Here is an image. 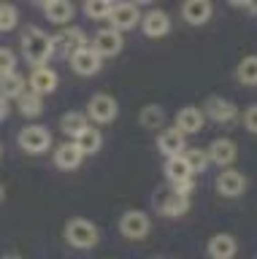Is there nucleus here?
<instances>
[{"instance_id": "obj_10", "label": "nucleus", "mask_w": 257, "mask_h": 259, "mask_svg": "<svg viewBox=\"0 0 257 259\" xmlns=\"http://www.w3.org/2000/svg\"><path fill=\"white\" fill-rule=\"evenodd\" d=\"M206 151H208V162H214V165H219L225 170H228L238 157V146L233 143L230 138H214Z\"/></svg>"}, {"instance_id": "obj_34", "label": "nucleus", "mask_w": 257, "mask_h": 259, "mask_svg": "<svg viewBox=\"0 0 257 259\" xmlns=\"http://www.w3.org/2000/svg\"><path fill=\"white\" fill-rule=\"evenodd\" d=\"M198 189V184H195V178H187V181H181V184H173V189L176 194H181V197H190V194H195Z\"/></svg>"}, {"instance_id": "obj_28", "label": "nucleus", "mask_w": 257, "mask_h": 259, "mask_svg": "<svg viewBox=\"0 0 257 259\" xmlns=\"http://www.w3.org/2000/svg\"><path fill=\"white\" fill-rule=\"evenodd\" d=\"M138 121H141V127H146V130H160L165 124V111L160 108V105H143L141 113H138Z\"/></svg>"}, {"instance_id": "obj_23", "label": "nucleus", "mask_w": 257, "mask_h": 259, "mask_svg": "<svg viewBox=\"0 0 257 259\" xmlns=\"http://www.w3.org/2000/svg\"><path fill=\"white\" fill-rule=\"evenodd\" d=\"M25 92H27V81L22 78L19 73L0 76V97H6V100H19Z\"/></svg>"}, {"instance_id": "obj_9", "label": "nucleus", "mask_w": 257, "mask_h": 259, "mask_svg": "<svg viewBox=\"0 0 257 259\" xmlns=\"http://www.w3.org/2000/svg\"><path fill=\"white\" fill-rule=\"evenodd\" d=\"M90 46L98 52L100 60H106V57H117L119 52H122L125 40H122V32L106 27V30H98V32H95V38H92Z\"/></svg>"}, {"instance_id": "obj_14", "label": "nucleus", "mask_w": 257, "mask_h": 259, "mask_svg": "<svg viewBox=\"0 0 257 259\" xmlns=\"http://www.w3.org/2000/svg\"><path fill=\"white\" fill-rule=\"evenodd\" d=\"M141 30L146 38H165L171 32V16L160 8H152L149 14L141 16Z\"/></svg>"}, {"instance_id": "obj_26", "label": "nucleus", "mask_w": 257, "mask_h": 259, "mask_svg": "<svg viewBox=\"0 0 257 259\" xmlns=\"http://www.w3.org/2000/svg\"><path fill=\"white\" fill-rule=\"evenodd\" d=\"M60 127H62V133L70 135V138L76 141V138L87 130V116H84L82 111H68L65 116L60 119Z\"/></svg>"}, {"instance_id": "obj_33", "label": "nucleus", "mask_w": 257, "mask_h": 259, "mask_svg": "<svg viewBox=\"0 0 257 259\" xmlns=\"http://www.w3.org/2000/svg\"><path fill=\"white\" fill-rule=\"evenodd\" d=\"M244 127L249 130V133L257 135V103L246 105V111H244Z\"/></svg>"}, {"instance_id": "obj_19", "label": "nucleus", "mask_w": 257, "mask_h": 259, "mask_svg": "<svg viewBox=\"0 0 257 259\" xmlns=\"http://www.w3.org/2000/svg\"><path fill=\"white\" fill-rule=\"evenodd\" d=\"M211 14H214V6L208 3V0H187V3L181 6V16H184V22L195 24V27L206 24L208 19H211Z\"/></svg>"}, {"instance_id": "obj_3", "label": "nucleus", "mask_w": 257, "mask_h": 259, "mask_svg": "<svg viewBox=\"0 0 257 259\" xmlns=\"http://www.w3.org/2000/svg\"><path fill=\"white\" fill-rule=\"evenodd\" d=\"M149 230H152V219L146 210L133 208V210H125L122 219H119V232L127 240H143L149 235Z\"/></svg>"}, {"instance_id": "obj_13", "label": "nucleus", "mask_w": 257, "mask_h": 259, "mask_svg": "<svg viewBox=\"0 0 257 259\" xmlns=\"http://www.w3.org/2000/svg\"><path fill=\"white\" fill-rule=\"evenodd\" d=\"M206 124V113L203 108H195V105H184V108L176 113V130L187 138V135H195L200 133Z\"/></svg>"}, {"instance_id": "obj_16", "label": "nucleus", "mask_w": 257, "mask_h": 259, "mask_svg": "<svg viewBox=\"0 0 257 259\" xmlns=\"http://www.w3.org/2000/svg\"><path fill=\"white\" fill-rule=\"evenodd\" d=\"M27 89L35 95H52L54 89H57V73H54L52 68H46V65H41V68H33V73H30L27 78Z\"/></svg>"}, {"instance_id": "obj_17", "label": "nucleus", "mask_w": 257, "mask_h": 259, "mask_svg": "<svg viewBox=\"0 0 257 259\" xmlns=\"http://www.w3.org/2000/svg\"><path fill=\"white\" fill-rule=\"evenodd\" d=\"M236 251H238V240L230 232H216L214 238H208L206 254L211 259H233Z\"/></svg>"}, {"instance_id": "obj_1", "label": "nucleus", "mask_w": 257, "mask_h": 259, "mask_svg": "<svg viewBox=\"0 0 257 259\" xmlns=\"http://www.w3.org/2000/svg\"><path fill=\"white\" fill-rule=\"evenodd\" d=\"M22 54L30 65L41 68L49 62V57L54 54V40L49 32H44L41 27H27L22 32Z\"/></svg>"}, {"instance_id": "obj_38", "label": "nucleus", "mask_w": 257, "mask_h": 259, "mask_svg": "<svg viewBox=\"0 0 257 259\" xmlns=\"http://www.w3.org/2000/svg\"><path fill=\"white\" fill-rule=\"evenodd\" d=\"M0 157H3V143H0Z\"/></svg>"}, {"instance_id": "obj_30", "label": "nucleus", "mask_w": 257, "mask_h": 259, "mask_svg": "<svg viewBox=\"0 0 257 259\" xmlns=\"http://www.w3.org/2000/svg\"><path fill=\"white\" fill-rule=\"evenodd\" d=\"M19 22V11L17 6H9V3H0V32H11Z\"/></svg>"}, {"instance_id": "obj_12", "label": "nucleus", "mask_w": 257, "mask_h": 259, "mask_svg": "<svg viewBox=\"0 0 257 259\" xmlns=\"http://www.w3.org/2000/svg\"><path fill=\"white\" fill-rule=\"evenodd\" d=\"M54 40V52H60V54H74L79 52L82 46H87V35H84V30H79V27H62L57 35H52Z\"/></svg>"}, {"instance_id": "obj_15", "label": "nucleus", "mask_w": 257, "mask_h": 259, "mask_svg": "<svg viewBox=\"0 0 257 259\" xmlns=\"http://www.w3.org/2000/svg\"><path fill=\"white\" fill-rule=\"evenodd\" d=\"M157 151L163 154L165 159H171V157H179V154L187 151V138H184L176 127L171 130H163V133L157 135Z\"/></svg>"}, {"instance_id": "obj_5", "label": "nucleus", "mask_w": 257, "mask_h": 259, "mask_svg": "<svg viewBox=\"0 0 257 259\" xmlns=\"http://www.w3.org/2000/svg\"><path fill=\"white\" fill-rule=\"evenodd\" d=\"M141 24V11L135 3H114L111 8V16H108V27L117 30V32H125V30H133Z\"/></svg>"}, {"instance_id": "obj_35", "label": "nucleus", "mask_w": 257, "mask_h": 259, "mask_svg": "<svg viewBox=\"0 0 257 259\" xmlns=\"http://www.w3.org/2000/svg\"><path fill=\"white\" fill-rule=\"evenodd\" d=\"M9 111H11V105H9V100H6V97H0V121H3L6 116H9Z\"/></svg>"}, {"instance_id": "obj_29", "label": "nucleus", "mask_w": 257, "mask_h": 259, "mask_svg": "<svg viewBox=\"0 0 257 259\" xmlns=\"http://www.w3.org/2000/svg\"><path fill=\"white\" fill-rule=\"evenodd\" d=\"M111 8H114V3H108V0H87L84 3V14L90 16V19H108L111 16Z\"/></svg>"}, {"instance_id": "obj_22", "label": "nucleus", "mask_w": 257, "mask_h": 259, "mask_svg": "<svg viewBox=\"0 0 257 259\" xmlns=\"http://www.w3.org/2000/svg\"><path fill=\"white\" fill-rule=\"evenodd\" d=\"M190 210V197H181V194H165L163 200H160V213L168 216V219H179Z\"/></svg>"}, {"instance_id": "obj_24", "label": "nucleus", "mask_w": 257, "mask_h": 259, "mask_svg": "<svg viewBox=\"0 0 257 259\" xmlns=\"http://www.w3.org/2000/svg\"><path fill=\"white\" fill-rule=\"evenodd\" d=\"M74 143L79 146V149H82L84 157H87V154H98L100 146H103V133H100V130L95 127V124H87V130L76 138Z\"/></svg>"}, {"instance_id": "obj_31", "label": "nucleus", "mask_w": 257, "mask_h": 259, "mask_svg": "<svg viewBox=\"0 0 257 259\" xmlns=\"http://www.w3.org/2000/svg\"><path fill=\"white\" fill-rule=\"evenodd\" d=\"M184 157H187L192 173H203V170L211 165V162H208V151L206 149H187V151H184Z\"/></svg>"}, {"instance_id": "obj_18", "label": "nucleus", "mask_w": 257, "mask_h": 259, "mask_svg": "<svg viewBox=\"0 0 257 259\" xmlns=\"http://www.w3.org/2000/svg\"><path fill=\"white\" fill-rule=\"evenodd\" d=\"M44 14L46 19L52 24H57V27H68V22L74 19L76 8L74 3H68V0H46L44 3Z\"/></svg>"}, {"instance_id": "obj_2", "label": "nucleus", "mask_w": 257, "mask_h": 259, "mask_svg": "<svg viewBox=\"0 0 257 259\" xmlns=\"http://www.w3.org/2000/svg\"><path fill=\"white\" fill-rule=\"evenodd\" d=\"M100 240V230L95 227V222L90 219H70L65 224V243L74 246L79 251H87V248H95Z\"/></svg>"}, {"instance_id": "obj_6", "label": "nucleus", "mask_w": 257, "mask_h": 259, "mask_svg": "<svg viewBox=\"0 0 257 259\" xmlns=\"http://www.w3.org/2000/svg\"><path fill=\"white\" fill-rule=\"evenodd\" d=\"M119 113V105L111 95H95L90 103H87V116H90L95 124H108V121H114Z\"/></svg>"}, {"instance_id": "obj_4", "label": "nucleus", "mask_w": 257, "mask_h": 259, "mask_svg": "<svg viewBox=\"0 0 257 259\" xmlns=\"http://www.w3.org/2000/svg\"><path fill=\"white\" fill-rule=\"evenodd\" d=\"M17 143L25 154H44V151H49V146H52V135H49V130L41 127V124H30L19 133Z\"/></svg>"}, {"instance_id": "obj_37", "label": "nucleus", "mask_w": 257, "mask_h": 259, "mask_svg": "<svg viewBox=\"0 0 257 259\" xmlns=\"http://www.w3.org/2000/svg\"><path fill=\"white\" fill-rule=\"evenodd\" d=\"M3 259H22V256H14V254H9V256H3Z\"/></svg>"}, {"instance_id": "obj_21", "label": "nucleus", "mask_w": 257, "mask_h": 259, "mask_svg": "<svg viewBox=\"0 0 257 259\" xmlns=\"http://www.w3.org/2000/svg\"><path fill=\"white\" fill-rule=\"evenodd\" d=\"M165 178L173 184H181V181H187V178H195V173H192V167H190V162L184 154H179V157H171V159H165Z\"/></svg>"}, {"instance_id": "obj_27", "label": "nucleus", "mask_w": 257, "mask_h": 259, "mask_svg": "<svg viewBox=\"0 0 257 259\" xmlns=\"http://www.w3.org/2000/svg\"><path fill=\"white\" fill-rule=\"evenodd\" d=\"M236 78L244 87H257V54H249L238 62L236 68Z\"/></svg>"}, {"instance_id": "obj_11", "label": "nucleus", "mask_w": 257, "mask_h": 259, "mask_svg": "<svg viewBox=\"0 0 257 259\" xmlns=\"http://www.w3.org/2000/svg\"><path fill=\"white\" fill-rule=\"evenodd\" d=\"M203 113L211 121H216V124H228V121L238 116V105L228 100V97H208L203 105Z\"/></svg>"}, {"instance_id": "obj_20", "label": "nucleus", "mask_w": 257, "mask_h": 259, "mask_svg": "<svg viewBox=\"0 0 257 259\" xmlns=\"http://www.w3.org/2000/svg\"><path fill=\"white\" fill-rule=\"evenodd\" d=\"M82 159H84V154L74 141L60 143L57 149H54V165H57L60 170H76L79 165H82Z\"/></svg>"}, {"instance_id": "obj_25", "label": "nucleus", "mask_w": 257, "mask_h": 259, "mask_svg": "<svg viewBox=\"0 0 257 259\" xmlns=\"http://www.w3.org/2000/svg\"><path fill=\"white\" fill-rule=\"evenodd\" d=\"M17 111L22 113V116H27V119H35V116H41V111H44V97L41 95H35V92H27L17 100Z\"/></svg>"}, {"instance_id": "obj_36", "label": "nucleus", "mask_w": 257, "mask_h": 259, "mask_svg": "<svg viewBox=\"0 0 257 259\" xmlns=\"http://www.w3.org/2000/svg\"><path fill=\"white\" fill-rule=\"evenodd\" d=\"M3 197H6V186L0 184V202H3Z\"/></svg>"}, {"instance_id": "obj_8", "label": "nucleus", "mask_w": 257, "mask_h": 259, "mask_svg": "<svg viewBox=\"0 0 257 259\" xmlns=\"http://www.w3.org/2000/svg\"><path fill=\"white\" fill-rule=\"evenodd\" d=\"M214 186H216V192H219L222 197L236 200V197H241V194L246 192V176L238 173V170H233V167H228V170H222V173L216 176Z\"/></svg>"}, {"instance_id": "obj_32", "label": "nucleus", "mask_w": 257, "mask_h": 259, "mask_svg": "<svg viewBox=\"0 0 257 259\" xmlns=\"http://www.w3.org/2000/svg\"><path fill=\"white\" fill-rule=\"evenodd\" d=\"M11 73H17V54L3 46L0 49V76H11Z\"/></svg>"}, {"instance_id": "obj_7", "label": "nucleus", "mask_w": 257, "mask_h": 259, "mask_svg": "<svg viewBox=\"0 0 257 259\" xmlns=\"http://www.w3.org/2000/svg\"><path fill=\"white\" fill-rule=\"evenodd\" d=\"M68 60H70V68H74V73H79V76H95V73L103 68V60L98 57V52H95L90 44L82 46L79 52H74Z\"/></svg>"}]
</instances>
